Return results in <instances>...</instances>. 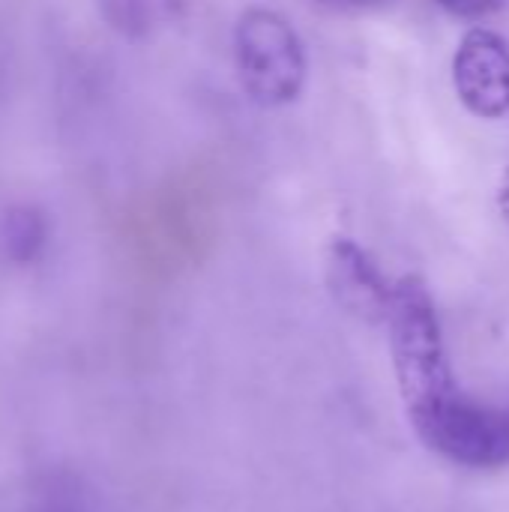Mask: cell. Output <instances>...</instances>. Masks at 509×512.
Instances as JSON below:
<instances>
[{
	"instance_id": "8fae6325",
	"label": "cell",
	"mask_w": 509,
	"mask_h": 512,
	"mask_svg": "<svg viewBox=\"0 0 509 512\" xmlns=\"http://www.w3.org/2000/svg\"><path fill=\"white\" fill-rule=\"evenodd\" d=\"M495 201H498V210L504 216V222L509 225V168H504L501 180H498V192H495Z\"/></svg>"
},
{
	"instance_id": "7a4b0ae2",
	"label": "cell",
	"mask_w": 509,
	"mask_h": 512,
	"mask_svg": "<svg viewBox=\"0 0 509 512\" xmlns=\"http://www.w3.org/2000/svg\"><path fill=\"white\" fill-rule=\"evenodd\" d=\"M234 66L240 87L261 108L297 102L306 87V48L285 15L246 9L234 24Z\"/></svg>"
},
{
	"instance_id": "9c48e42d",
	"label": "cell",
	"mask_w": 509,
	"mask_h": 512,
	"mask_svg": "<svg viewBox=\"0 0 509 512\" xmlns=\"http://www.w3.org/2000/svg\"><path fill=\"white\" fill-rule=\"evenodd\" d=\"M435 3L456 18H486L498 12L507 0H435Z\"/></svg>"
},
{
	"instance_id": "8992f818",
	"label": "cell",
	"mask_w": 509,
	"mask_h": 512,
	"mask_svg": "<svg viewBox=\"0 0 509 512\" xmlns=\"http://www.w3.org/2000/svg\"><path fill=\"white\" fill-rule=\"evenodd\" d=\"M51 234L45 210L33 201H12L0 213V243L12 258H33Z\"/></svg>"
},
{
	"instance_id": "52a82bcc",
	"label": "cell",
	"mask_w": 509,
	"mask_h": 512,
	"mask_svg": "<svg viewBox=\"0 0 509 512\" xmlns=\"http://www.w3.org/2000/svg\"><path fill=\"white\" fill-rule=\"evenodd\" d=\"M102 21L123 39H147L168 15V0H96Z\"/></svg>"
},
{
	"instance_id": "3957f363",
	"label": "cell",
	"mask_w": 509,
	"mask_h": 512,
	"mask_svg": "<svg viewBox=\"0 0 509 512\" xmlns=\"http://www.w3.org/2000/svg\"><path fill=\"white\" fill-rule=\"evenodd\" d=\"M420 441L462 468H507L509 405L480 402L459 387L408 417Z\"/></svg>"
},
{
	"instance_id": "5b68a950",
	"label": "cell",
	"mask_w": 509,
	"mask_h": 512,
	"mask_svg": "<svg viewBox=\"0 0 509 512\" xmlns=\"http://www.w3.org/2000/svg\"><path fill=\"white\" fill-rule=\"evenodd\" d=\"M327 291L333 303L357 321L387 324L393 285L384 279L372 255L351 237H333L327 249Z\"/></svg>"
},
{
	"instance_id": "30bf717a",
	"label": "cell",
	"mask_w": 509,
	"mask_h": 512,
	"mask_svg": "<svg viewBox=\"0 0 509 512\" xmlns=\"http://www.w3.org/2000/svg\"><path fill=\"white\" fill-rule=\"evenodd\" d=\"M318 6L324 9H333V12H357V9H369V6H378L384 0H315Z\"/></svg>"
},
{
	"instance_id": "277c9868",
	"label": "cell",
	"mask_w": 509,
	"mask_h": 512,
	"mask_svg": "<svg viewBox=\"0 0 509 512\" xmlns=\"http://www.w3.org/2000/svg\"><path fill=\"white\" fill-rule=\"evenodd\" d=\"M453 87L459 102L480 120L509 114V42L489 30L474 27L462 36L453 54Z\"/></svg>"
},
{
	"instance_id": "6da1fadb",
	"label": "cell",
	"mask_w": 509,
	"mask_h": 512,
	"mask_svg": "<svg viewBox=\"0 0 509 512\" xmlns=\"http://www.w3.org/2000/svg\"><path fill=\"white\" fill-rule=\"evenodd\" d=\"M387 333L408 417L456 390L441 318L432 291L420 276H402L393 285Z\"/></svg>"
},
{
	"instance_id": "ba28073f",
	"label": "cell",
	"mask_w": 509,
	"mask_h": 512,
	"mask_svg": "<svg viewBox=\"0 0 509 512\" xmlns=\"http://www.w3.org/2000/svg\"><path fill=\"white\" fill-rule=\"evenodd\" d=\"M12 84H15V39L9 27L0 21V111L9 102Z\"/></svg>"
}]
</instances>
